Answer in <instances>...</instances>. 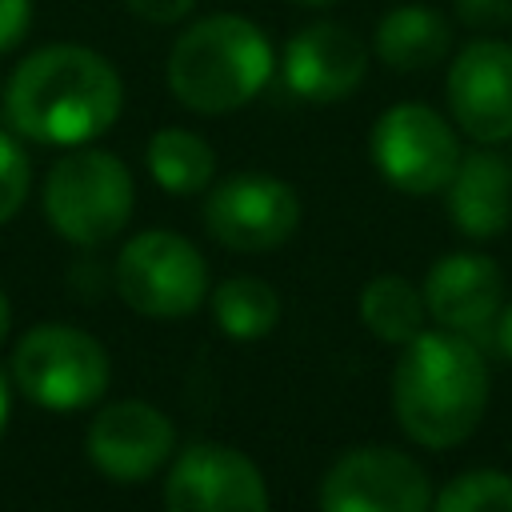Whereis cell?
<instances>
[{"mask_svg":"<svg viewBox=\"0 0 512 512\" xmlns=\"http://www.w3.org/2000/svg\"><path fill=\"white\" fill-rule=\"evenodd\" d=\"M32 28V0H0V56L20 48Z\"/></svg>","mask_w":512,"mask_h":512,"instance_id":"603a6c76","label":"cell"},{"mask_svg":"<svg viewBox=\"0 0 512 512\" xmlns=\"http://www.w3.org/2000/svg\"><path fill=\"white\" fill-rule=\"evenodd\" d=\"M456 20L468 28H504L512 24V0H452Z\"/></svg>","mask_w":512,"mask_h":512,"instance_id":"7402d4cb","label":"cell"},{"mask_svg":"<svg viewBox=\"0 0 512 512\" xmlns=\"http://www.w3.org/2000/svg\"><path fill=\"white\" fill-rule=\"evenodd\" d=\"M428 512H512V476L496 468L460 472L440 488Z\"/></svg>","mask_w":512,"mask_h":512,"instance_id":"ffe728a7","label":"cell"},{"mask_svg":"<svg viewBox=\"0 0 512 512\" xmlns=\"http://www.w3.org/2000/svg\"><path fill=\"white\" fill-rule=\"evenodd\" d=\"M292 4H300V8H328V4H336V0H292Z\"/></svg>","mask_w":512,"mask_h":512,"instance_id":"83f0119b","label":"cell"},{"mask_svg":"<svg viewBox=\"0 0 512 512\" xmlns=\"http://www.w3.org/2000/svg\"><path fill=\"white\" fill-rule=\"evenodd\" d=\"M368 72V48L364 40L336 24V20H312L284 44L280 76L288 92H296L308 104H336L352 96L364 84Z\"/></svg>","mask_w":512,"mask_h":512,"instance_id":"4fadbf2b","label":"cell"},{"mask_svg":"<svg viewBox=\"0 0 512 512\" xmlns=\"http://www.w3.org/2000/svg\"><path fill=\"white\" fill-rule=\"evenodd\" d=\"M424 308L448 332H480L504 296V272L484 252H448L424 276Z\"/></svg>","mask_w":512,"mask_h":512,"instance_id":"5bb4252c","label":"cell"},{"mask_svg":"<svg viewBox=\"0 0 512 512\" xmlns=\"http://www.w3.org/2000/svg\"><path fill=\"white\" fill-rule=\"evenodd\" d=\"M376 56L396 72H424L440 64L452 48V24L444 12L428 4H400L384 12V20L372 32Z\"/></svg>","mask_w":512,"mask_h":512,"instance_id":"2e32d148","label":"cell"},{"mask_svg":"<svg viewBox=\"0 0 512 512\" xmlns=\"http://www.w3.org/2000/svg\"><path fill=\"white\" fill-rule=\"evenodd\" d=\"M492 340H496L500 356H504V360H512V308H504V312H500V320H496V328H492Z\"/></svg>","mask_w":512,"mask_h":512,"instance_id":"d4e9b609","label":"cell"},{"mask_svg":"<svg viewBox=\"0 0 512 512\" xmlns=\"http://www.w3.org/2000/svg\"><path fill=\"white\" fill-rule=\"evenodd\" d=\"M124 8L144 24H180L196 0H124Z\"/></svg>","mask_w":512,"mask_h":512,"instance_id":"cb8c5ba5","label":"cell"},{"mask_svg":"<svg viewBox=\"0 0 512 512\" xmlns=\"http://www.w3.org/2000/svg\"><path fill=\"white\" fill-rule=\"evenodd\" d=\"M448 216L472 240L500 236L512 224V164L500 152L460 156L448 180Z\"/></svg>","mask_w":512,"mask_h":512,"instance_id":"9a60e30c","label":"cell"},{"mask_svg":"<svg viewBox=\"0 0 512 512\" xmlns=\"http://www.w3.org/2000/svg\"><path fill=\"white\" fill-rule=\"evenodd\" d=\"M28 188H32V164H28V152L20 148L16 136L0 132V224H8V220L24 208Z\"/></svg>","mask_w":512,"mask_h":512,"instance_id":"44dd1931","label":"cell"},{"mask_svg":"<svg viewBox=\"0 0 512 512\" xmlns=\"http://www.w3.org/2000/svg\"><path fill=\"white\" fill-rule=\"evenodd\" d=\"M488 408V364L460 332H420L392 372V412L408 440L452 448L468 440Z\"/></svg>","mask_w":512,"mask_h":512,"instance_id":"7a4b0ae2","label":"cell"},{"mask_svg":"<svg viewBox=\"0 0 512 512\" xmlns=\"http://www.w3.org/2000/svg\"><path fill=\"white\" fill-rule=\"evenodd\" d=\"M8 328H12V304H8V296L0 288V344L8 340Z\"/></svg>","mask_w":512,"mask_h":512,"instance_id":"4316f807","label":"cell"},{"mask_svg":"<svg viewBox=\"0 0 512 512\" xmlns=\"http://www.w3.org/2000/svg\"><path fill=\"white\" fill-rule=\"evenodd\" d=\"M212 320L232 340H260L280 320V296L260 276H228L212 288Z\"/></svg>","mask_w":512,"mask_h":512,"instance_id":"d6986e66","label":"cell"},{"mask_svg":"<svg viewBox=\"0 0 512 512\" xmlns=\"http://www.w3.org/2000/svg\"><path fill=\"white\" fill-rule=\"evenodd\" d=\"M164 72L172 96L184 108L200 116H224L264 92L276 72V52L256 20L240 12H216L192 20L176 36Z\"/></svg>","mask_w":512,"mask_h":512,"instance_id":"3957f363","label":"cell"},{"mask_svg":"<svg viewBox=\"0 0 512 512\" xmlns=\"http://www.w3.org/2000/svg\"><path fill=\"white\" fill-rule=\"evenodd\" d=\"M124 108V84L108 56L88 44H44L4 80L8 124L48 148H80L104 136Z\"/></svg>","mask_w":512,"mask_h":512,"instance_id":"6da1fadb","label":"cell"},{"mask_svg":"<svg viewBox=\"0 0 512 512\" xmlns=\"http://www.w3.org/2000/svg\"><path fill=\"white\" fill-rule=\"evenodd\" d=\"M148 176L168 192V196H196L212 184L216 176V152L200 132L188 128H160L148 136L144 148Z\"/></svg>","mask_w":512,"mask_h":512,"instance_id":"e0dca14e","label":"cell"},{"mask_svg":"<svg viewBox=\"0 0 512 512\" xmlns=\"http://www.w3.org/2000/svg\"><path fill=\"white\" fill-rule=\"evenodd\" d=\"M432 488L424 468L388 444L344 452L320 480V512H428Z\"/></svg>","mask_w":512,"mask_h":512,"instance_id":"9c48e42d","label":"cell"},{"mask_svg":"<svg viewBox=\"0 0 512 512\" xmlns=\"http://www.w3.org/2000/svg\"><path fill=\"white\" fill-rule=\"evenodd\" d=\"M40 200L56 236L80 248H96L120 236L132 220L136 184L116 152L80 144L48 168Z\"/></svg>","mask_w":512,"mask_h":512,"instance_id":"277c9868","label":"cell"},{"mask_svg":"<svg viewBox=\"0 0 512 512\" xmlns=\"http://www.w3.org/2000/svg\"><path fill=\"white\" fill-rule=\"evenodd\" d=\"M168 512H268V484L256 460L232 444H188L164 480Z\"/></svg>","mask_w":512,"mask_h":512,"instance_id":"30bf717a","label":"cell"},{"mask_svg":"<svg viewBox=\"0 0 512 512\" xmlns=\"http://www.w3.org/2000/svg\"><path fill=\"white\" fill-rule=\"evenodd\" d=\"M424 292L408 276H372L360 292V320L384 344H408L424 332Z\"/></svg>","mask_w":512,"mask_h":512,"instance_id":"ac0fdd59","label":"cell"},{"mask_svg":"<svg viewBox=\"0 0 512 512\" xmlns=\"http://www.w3.org/2000/svg\"><path fill=\"white\" fill-rule=\"evenodd\" d=\"M300 224V196L268 172H236L204 200V228L232 252H272Z\"/></svg>","mask_w":512,"mask_h":512,"instance_id":"ba28073f","label":"cell"},{"mask_svg":"<svg viewBox=\"0 0 512 512\" xmlns=\"http://www.w3.org/2000/svg\"><path fill=\"white\" fill-rule=\"evenodd\" d=\"M444 96L452 120L476 144L512 140V44L472 40L452 56Z\"/></svg>","mask_w":512,"mask_h":512,"instance_id":"7c38bea8","label":"cell"},{"mask_svg":"<svg viewBox=\"0 0 512 512\" xmlns=\"http://www.w3.org/2000/svg\"><path fill=\"white\" fill-rule=\"evenodd\" d=\"M176 448L172 420L144 400L104 404L84 432V452L100 476L112 484H144L152 480Z\"/></svg>","mask_w":512,"mask_h":512,"instance_id":"8fae6325","label":"cell"},{"mask_svg":"<svg viewBox=\"0 0 512 512\" xmlns=\"http://www.w3.org/2000/svg\"><path fill=\"white\" fill-rule=\"evenodd\" d=\"M120 300L152 320H180L208 296V264L192 240L168 228L136 232L116 256Z\"/></svg>","mask_w":512,"mask_h":512,"instance_id":"8992f818","label":"cell"},{"mask_svg":"<svg viewBox=\"0 0 512 512\" xmlns=\"http://www.w3.org/2000/svg\"><path fill=\"white\" fill-rule=\"evenodd\" d=\"M368 152L376 172L408 196H432L448 188L460 164V140L452 124L416 100H400L376 116Z\"/></svg>","mask_w":512,"mask_h":512,"instance_id":"52a82bcc","label":"cell"},{"mask_svg":"<svg viewBox=\"0 0 512 512\" xmlns=\"http://www.w3.org/2000/svg\"><path fill=\"white\" fill-rule=\"evenodd\" d=\"M8 408H12V392H8V380H4V372H0V436H4V428H8Z\"/></svg>","mask_w":512,"mask_h":512,"instance_id":"484cf974","label":"cell"},{"mask_svg":"<svg viewBox=\"0 0 512 512\" xmlns=\"http://www.w3.org/2000/svg\"><path fill=\"white\" fill-rule=\"evenodd\" d=\"M112 364L96 336L72 324H36L16 340L12 380L48 412H80L108 388Z\"/></svg>","mask_w":512,"mask_h":512,"instance_id":"5b68a950","label":"cell"}]
</instances>
